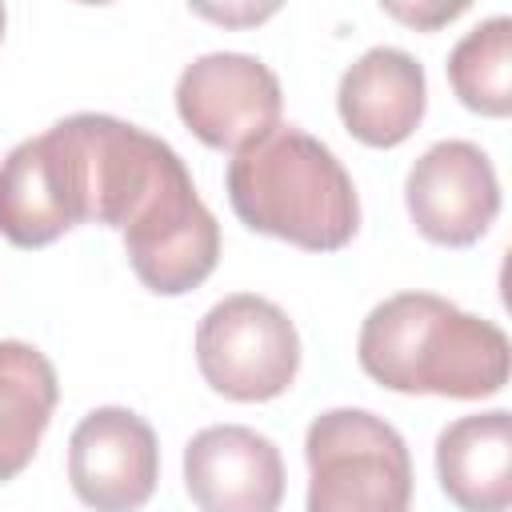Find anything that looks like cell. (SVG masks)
Returning <instances> with one entry per match:
<instances>
[{
    "mask_svg": "<svg viewBox=\"0 0 512 512\" xmlns=\"http://www.w3.org/2000/svg\"><path fill=\"white\" fill-rule=\"evenodd\" d=\"M448 84L464 108L480 116L512 112V20L488 16L448 56Z\"/></svg>",
    "mask_w": 512,
    "mask_h": 512,
    "instance_id": "cell-14",
    "label": "cell"
},
{
    "mask_svg": "<svg viewBox=\"0 0 512 512\" xmlns=\"http://www.w3.org/2000/svg\"><path fill=\"white\" fill-rule=\"evenodd\" d=\"M120 236L136 280L156 296H184L212 276L220 260V224L196 196L180 152L152 180Z\"/></svg>",
    "mask_w": 512,
    "mask_h": 512,
    "instance_id": "cell-5",
    "label": "cell"
},
{
    "mask_svg": "<svg viewBox=\"0 0 512 512\" xmlns=\"http://www.w3.org/2000/svg\"><path fill=\"white\" fill-rule=\"evenodd\" d=\"M436 476L460 512H508L512 416L504 408L452 420L436 436Z\"/></svg>",
    "mask_w": 512,
    "mask_h": 512,
    "instance_id": "cell-12",
    "label": "cell"
},
{
    "mask_svg": "<svg viewBox=\"0 0 512 512\" xmlns=\"http://www.w3.org/2000/svg\"><path fill=\"white\" fill-rule=\"evenodd\" d=\"M196 364L212 392L260 404L292 388L300 368V332L288 312L256 292L216 300L196 328Z\"/></svg>",
    "mask_w": 512,
    "mask_h": 512,
    "instance_id": "cell-4",
    "label": "cell"
},
{
    "mask_svg": "<svg viewBox=\"0 0 512 512\" xmlns=\"http://www.w3.org/2000/svg\"><path fill=\"white\" fill-rule=\"evenodd\" d=\"M228 200L252 232L308 252H336L360 228L352 176L328 144L292 124L228 160Z\"/></svg>",
    "mask_w": 512,
    "mask_h": 512,
    "instance_id": "cell-2",
    "label": "cell"
},
{
    "mask_svg": "<svg viewBox=\"0 0 512 512\" xmlns=\"http://www.w3.org/2000/svg\"><path fill=\"white\" fill-rule=\"evenodd\" d=\"M308 512H408L412 456L368 408H328L308 424Z\"/></svg>",
    "mask_w": 512,
    "mask_h": 512,
    "instance_id": "cell-3",
    "label": "cell"
},
{
    "mask_svg": "<svg viewBox=\"0 0 512 512\" xmlns=\"http://www.w3.org/2000/svg\"><path fill=\"white\" fill-rule=\"evenodd\" d=\"M388 12L392 16H400V20H408V24H420V28H432V24H440V20H452V16H460L464 12V4H440V8H400V4H388Z\"/></svg>",
    "mask_w": 512,
    "mask_h": 512,
    "instance_id": "cell-15",
    "label": "cell"
},
{
    "mask_svg": "<svg viewBox=\"0 0 512 512\" xmlns=\"http://www.w3.org/2000/svg\"><path fill=\"white\" fill-rule=\"evenodd\" d=\"M336 108L344 128L368 148L404 144L428 108L424 64L404 48H368L336 88Z\"/></svg>",
    "mask_w": 512,
    "mask_h": 512,
    "instance_id": "cell-11",
    "label": "cell"
},
{
    "mask_svg": "<svg viewBox=\"0 0 512 512\" xmlns=\"http://www.w3.org/2000/svg\"><path fill=\"white\" fill-rule=\"evenodd\" d=\"M68 480L92 512H136L160 480V444L144 416L108 404L92 408L68 440Z\"/></svg>",
    "mask_w": 512,
    "mask_h": 512,
    "instance_id": "cell-9",
    "label": "cell"
},
{
    "mask_svg": "<svg viewBox=\"0 0 512 512\" xmlns=\"http://www.w3.org/2000/svg\"><path fill=\"white\" fill-rule=\"evenodd\" d=\"M88 224V168L76 120L20 140L0 164V236L16 248H44Z\"/></svg>",
    "mask_w": 512,
    "mask_h": 512,
    "instance_id": "cell-6",
    "label": "cell"
},
{
    "mask_svg": "<svg viewBox=\"0 0 512 512\" xmlns=\"http://www.w3.org/2000/svg\"><path fill=\"white\" fill-rule=\"evenodd\" d=\"M184 488L200 512H276L284 500L280 448L244 424L200 428L184 444Z\"/></svg>",
    "mask_w": 512,
    "mask_h": 512,
    "instance_id": "cell-10",
    "label": "cell"
},
{
    "mask_svg": "<svg viewBox=\"0 0 512 512\" xmlns=\"http://www.w3.org/2000/svg\"><path fill=\"white\" fill-rule=\"evenodd\" d=\"M404 204L424 240L468 248L500 212V180L480 144L440 140L408 168Z\"/></svg>",
    "mask_w": 512,
    "mask_h": 512,
    "instance_id": "cell-8",
    "label": "cell"
},
{
    "mask_svg": "<svg viewBox=\"0 0 512 512\" xmlns=\"http://www.w3.org/2000/svg\"><path fill=\"white\" fill-rule=\"evenodd\" d=\"M280 108L276 72L248 52H204L176 80L180 120L200 144L232 156L280 128Z\"/></svg>",
    "mask_w": 512,
    "mask_h": 512,
    "instance_id": "cell-7",
    "label": "cell"
},
{
    "mask_svg": "<svg viewBox=\"0 0 512 512\" xmlns=\"http://www.w3.org/2000/svg\"><path fill=\"white\" fill-rule=\"evenodd\" d=\"M508 356L500 324L472 316L436 292L388 296L364 316L356 340L360 368L404 396H496L508 384Z\"/></svg>",
    "mask_w": 512,
    "mask_h": 512,
    "instance_id": "cell-1",
    "label": "cell"
},
{
    "mask_svg": "<svg viewBox=\"0 0 512 512\" xmlns=\"http://www.w3.org/2000/svg\"><path fill=\"white\" fill-rule=\"evenodd\" d=\"M0 36H4V4H0Z\"/></svg>",
    "mask_w": 512,
    "mask_h": 512,
    "instance_id": "cell-16",
    "label": "cell"
},
{
    "mask_svg": "<svg viewBox=\"0 0 512 512\" xmlns=\"http://www.w3.org/2000/svg\"><path fill=\"white\" fill-rule=\"evenodd\" d=\"M56 400L52 360L24 340H0V484L32 464Z\"/></svg>",
    "mask_w": 512,
    "mask_h": 512,
    "instance_id": "cell-13",
    "label": "cell"
}]
</instances>
